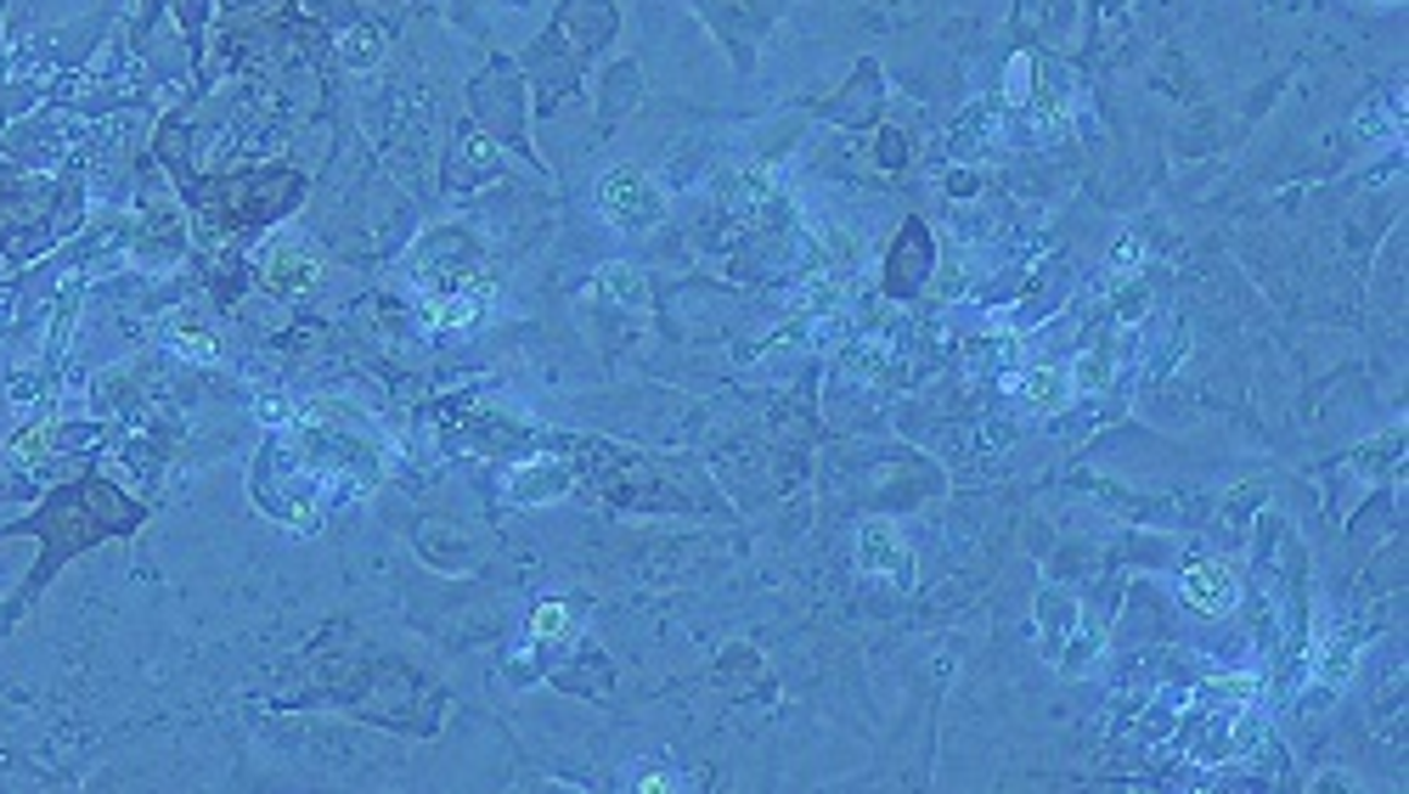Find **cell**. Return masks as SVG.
<instances>
[{
  "label": "cell",
  "mask_w": 1409,
  "mask_h": 794,
  "mask_svg": "<svg viewBox=\"0 0 1409 794\" xmlns=\"http://www.w3.org/2000/svg\"><path fill=\"white\" fill-rule=\"evenodd\" d=\"M1178 598H1185L1195 614H1229V609L1240 603V581H1235L1229 564H1212V558H1201V564H1190L1185 581H1178Z\"/></svg>",
  "instance_id": "obj_1"
},
{
  "label": "cell",
  "mask_w": 1409,
  "mask_h": 794,
  "mask_svg": "<svg viewBox=\"0 0 1409 794\" xmlns=\"http://www.w3.org/2000/svg\"><path fill=\"white\" fill-rule=\"evenodd\" d=\"M863 547H858V564L869 570V575H886V581H908V552H902V536H897V524H886V518H874V524H863V536H858Z\"/></svg>",
  "instance_id": "obj_2"
},
{
  "label": "cell",
  "mask_w": 1409,
  "mask_h": 794,
  "mask_svg": "<svg viewBox=\"0 0 1409 794\" xmlns=\"http://www.w3.org/2000/svg\"><path fill=\"white\" fill-rule=\"evenodd\" d=\"M598 197H604V209H609L620 225H643V220L660 215V197L648 192V181H643V175H627V170H615Z\"/></svg>",
  "instance_id": "obj_3"
},
{
  "label": "cell",
  "mask_w": 1409,
  "mask_h": 794,
  "mask_svg": "<svg viewBox=\"0 0 1409 794\" xmlns=\"http://www.w3.org/2000/svg\"><path fill=\"white\" fill-rule=\"evenodd\" d=\"M1021 394H1027V401H1037V406H1060V401H1066V372L1043 367V372H1032V378L1021 383Z\"/></svg>",
  "instance_id": "obj_4"
},
{
  "label": "cell",
  "mask_w": 1409,
  "mask_h": 794,
  "mask_svg": "<svg viewBox=\"0 0 1409 794\" xmlns=\"http://www.w3.org/2000/svg\"><path fill=\"white\" fill-rule=\"evenodd\" d=\"M564 620H570V614H564V603H542V609L531 614V637H559V632H564Z\"/></svg>",
  "instance_id": "obj_5"
},
{
  "label": "cell",
  "mask_w": 1409,
  "mask_h": 794,
  "mask_svg": "<svg viewBox=\"0 0 1409 794\" xmlns=\"http://www.w3.org/2000/svg\"><path fill=\"white\" fill-rule=\"evenodd\" d=\"M344 57H350V62H373V57H378V40H373V35H355Z\"/></svg>",
  "instance_id": "obj_6"
}]
</instances>
